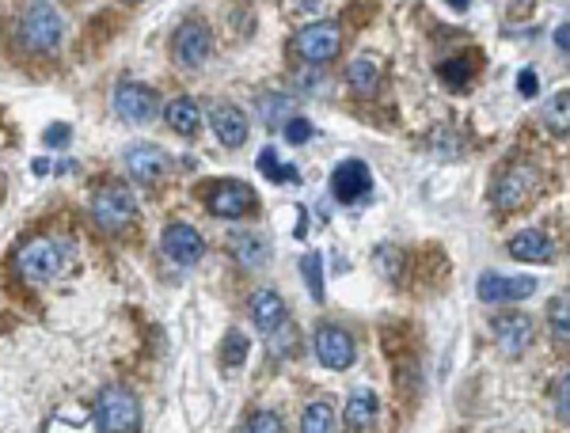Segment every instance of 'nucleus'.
Masks as SVG:
<instances>
[{
  "instance_id": "obj_1",
  "label": "nucleus",
  "mask_w": 570,
  "mask_h": 433,
  "mask_svg": "<svg viewBox=\"0 0 570 433\" xmlns=\"http://www.w3.org/2000/svg\"><path fill=\"white\" fill-rule=\"evenodd\" d=\"M65 38V19L50 0H35L19 19V42L31 54H54Z\"/></svg>"
},
{
  "instance_id": "obj_2",
  "label": "nucleus",
  "mask_w": 570,
  "mask_h": 433,
  "mask_svg": "<svg viewBox=\"0 0 570 433\" xmlns=\"http://www.w3.org/2000/svg\"><path fill=\"white\" fill-rule=\"evenodd\" d=\"M95 426L103 433H133L141 426V403L130 388L111 384L95 399Z\"/></svg>"
},
{
  "instance_id": "obj_3",
  "label": "nucleus",
  "mask_w": 570,
  "mask_h": 433,
  "mask_svg": "<svg viewBox=\"0 0 570 433\" xmlns=\"http://www.w3.org/2000/svg\"><path fill=\"white\" fill-rule=\"evenodd\" d=\"M61 266H65V247L50 240V236H38V240H31V244H23L16 251V274L31 285L54 282L61 274Z\"/></svg>"
},
{
  "instance_id": "obj_4",
  "label": "nucleus",
  "mask_w": 570,
  "mask_h": 433,
  "mask_svg": "<svg viewBox=\"0 0 570 433\" xmlns=\"http://www.w3.org/2000/svg\"><path fill=\"white\" fill-rule=\"evenodd\" d=\"M540 187V171L525 164V160H513L506 168L494 175V190H491V202L498 213H513L529 202L532 194Z\"/></svg>"
},
{
  "instance_id": "obj_5",
  "label": "nucleus",
  "mask_w": 570,
  "mask_h": 433,
  "mask_svg": "<svg viewBox=\"0 0 570 433\" xmlns=\"http://www.w3.org/2000/svg\"><path fill=\"white\" fill-rule=\"evenodd\" d=\"M137 217V198H133L130 187H122V183H107V187H99L92 194V221L99 228H107V232H118V228H126Z\"/></svg>"
},
{
  "instance_id": "obj_6",
  "label": "nucleus",
  "mask_w": 570,
  "mask_h": 433,
  "mask_svg": "<svg viewBox=\"0 0 570 433\" xmlns=\"http://www.w3.org/2000/svg\"><path fill=\"white\" fill-rule=\"evenodd\" d=\"M209 54H213V31H209L206 19L179 23V31L171 38V61L179 69H202Z\"/></svg>"
},
{
  "instance_id": "obj_7",
  "label": "nucleus",
  "mask_w": 570,
  "mask_h": 433,
  "mask_svg": "<svg viewBox=\"0 0 570 433\" xmlns=\"http://www.w3.org/2000/svg\"><path fill=\"white\" fill-rule=\"evenodd\" d=\"M293 50L308 65H323V61H335L342 50V27L323 19V23H308L301 35L293 38Z\"/></svg>"
},
{
  "instance_id": "obj_8",
  "label": "nucleus",
  "mask_w": 570,
  "mask_h": 433,
  "mask_svg": "<svg viewBox=\"0 0 570 433\" xmlns=\"http://www.w3.org/2000/svg\"><path fill=\"white\" fill-rule=\"evenodd\" d=\"M160 111V95L152 92L149 84H137V80H122L114 88V114L122 122H149Z\"/></svg>"
},
{
  "instance_id": "obj_9",
  "label": "nucleus",
  "mask_w": 570,
  "mask_h": 433,
  "mask_svg": "<svg viewBox=\"0 0 570 433\" xmlns=\"http://www.w3.org/2000/svg\"><path fill=\"white\" fill-rule=\"evenodd\" d=\"M206 206L213 217H225V221H240L255 209V190L236 183V179H225V183H213L206 194Z\"/></svg>"
},
{
  "instance_id": "obj_10",
  "label": "nucleus",
  "mask_w": 570,
  "mask_h": 433,
  "mask_svg": "<svg viewBox=\"0 0 570 433\" xmlns=\"http://www.w3.org/2000/svg\"><path fill=\"white\" fill-rule=\"evenodd\" d=\"M475 293L483 304H513L525 301L536 293V278H510V274H494L487 270L479 282H475Z\"/></svg>"
},
{
  "instance_id": "obj_11",
  "label": "nucleus",
  "mask_w": 570,
  "mask_h": 433,
  "mask_svg": "<svg viewBox=\"0 0 570 433\" xmlns=\"http://www.w3.org/2000/svg\"><path fill=\"white\" fill-rule=\"evenodd\" d=\"M316 358H320L323 369H335V373H342V369H350L354 365V358H358V346H354V339H350V331H342V327H320L316 331Z\"/></svg>"
},
{
  "instance_id": "obj_12",
  "label": "nucleus",
  "mask_w": 570,
  "mask_h": 433,
  "mask_svg": "<svg viewBox=\"0 0 570 433\" xmlns=\"http://www.w3.org/2000/svg\"><path fill=\"white\" fill-rule=\"evenodd\" d=\"M331 194L339 198L342 206H354L361 198L373 194V171L365 168L361 160H342L335 175H331Z\"/></svg>"
},
{
  "instance_id": "obj_13",
  "label": "nucleus",
  "mask_w": 570,
  "mask_h": 433,
  "mask_svg": "<svg viewBox=\"0 0 570 433\" xmlns=\"http://www.w3.org/2000/svg\"><path fill=\"white\" fill-rule=\"evenodd\" d=\"M160 247H164V255H168L175 266H190L202 259V251H206V240H202V232L190 225H168L164 228V240H160Z\"/></svg>"
},
{
  "instance_id": "obj_14",
  "label": "nucleus",
  "mask_w": 570,
  "mask_h": 433,
  "mask_svg": "<svg viewBox=\"0 0 570 433\" xmlns=\"http://www.w3.org/2000/svg\"><path fill=\"white\" fill-rule=\"evenodd\" d=\"M126 168H130V175L137 183H160L168 175V152L160 149V145H149V141L130 145L126 149Z\"/></svg>"
},
{
  "instance_id": "obj_15",
  "label": "nucleus",
  "mask_w": 570,
  "mask_h": 433,
  "mask_svg": "<svg viewBox=\"0 0 570 433\" xmlns=\"http://www.w3.org/2000/svg\"><path fill=\"white\" fill-rule=\"evenodd\" d=\"M494 342H498V350L502 354H525L532 342V320L525 312H502L498 320H494Z\"/></svg>"
},
{
  "instance_id": "obj_16",
  "label": "nucleus",
  "mask_w": 570,
  "mask_h": 433,
  "mask_svg": "<svg viewBox=\"0 0 570 433\" xmlns=\"http://www.w3.org/2000/svg\"><path fill=\"white\" fill-rule=\"evenodd\" d=\"M247 114L236 107V103H217L213 107V133H217V141L225 145V149H240L247 141Z\"/></svg>"
},
{
  "instance_id": "obj_17",
  "label": "nucleus",
  "mask_w": 570,
  "mask_h": 433,
  "mask_svg": "<svg viewBox=\"0 0 570 433\" xmlns=\"http://www.w3.org/2000/svg\"><path fill=\"white\" fill-rule=\"evenodd\" d=\"M510 255L517 263H551L555 259V240L540 228H525L510 240Z\"/></svg>"
},
{
  "instance_id": "obj_18",
  "label": "nucleus",
  "mask_w": 570,
  "mask_h": 433,
  "mask_svg": "<svg viewBox=\"0 0 570 433\" xmlns=\"http://www.w3.org/2000/svg\"><path fill=\"white\" fill-rule=\"evenodd\" d=\"M251 320L259 331H278L285 323V301L282 293H274V289H259V293H251Z\"/></svg>"
},
{
  "instance_id": "obj_19",
  "label": "nucleus",
  "mask_w": 570,
  "mask_h": 433,
  "mask_svg": "<svg viewBox=\"0 0 570 433\" xmlns=\"http://www.w3.org/2000/svg\"><path fill=\"white\" fill-rule=\"evenodd\" d=\"M164 118H168V126L179 133V137H194L198 126H202V111H198V103H194L190 95L171 99L168 107H164Z\"/></svg>"
},
{
  "instance_id": "obj_20",
  "label": "nucleus",
  "mask_w": 570,
  "mask_h": 433,
  "mask_svg": "<svg viewBox=\"0 0 570 433\" xmlns=\"http://www.w3.org/2000/svg\"><path fill=\"white\" fill-rule=\"evenodd\" d=\"M380 403L373 392H354V396L346 399V411H342V418H346V426H354V430H369L373 426V418H377Z\"/></svg>"
},
{
  "instance_id": "obj_21",
  "label": "nucleus",
  "mask_w": 570,
  "mask_h": 433,
  "mask_svg": "<svg viewBox=\"0 0 570 433\" xmlns=\"http://www.w3.org/2000/svg\"><path fill=\"white\" fill-rule=\"evenodd\" d=\"M42 433H99V430H95V422L88 418L84 407H65V411H57V415L46 422Z\"/></svg>"
},
{
  "instance_id": "obj_22",
  "label": "nucleus",
  "mask_w": 570,
  "mask_h": 433,
  "mask_svg": "<svg viewBox=\"0 0 570 433\" xmlns=\"http://www.w3.org/2000/svg\"><path fill=\"white\" fill-rule=\"evenodd\" d=\"M346 84H350L358 95H373L380 84V65L373 57H358V61L346 69Z\"/></svg>"
},
{
  "instance_id": "obj_23",
  "label": "nucleus",
  "mask_w": 570,
  "mask_h": 433,
  "mask_svg": "<svg viewBox=\"0 0 570 433\" xmlns=\"http://www.w3.org/2000/svg\"><path fill=\"white\" fill-rule=\"evenodd\" d=\"M232 255H236L240 266H247V270H259V266H266V259H270V251H266V244L259 236H236V240H232Z\"/></svg>"
},
{
  "instance_id": "obj_24",
  "label": "nucleus",
  "mask_w": 570,
  "mask_h": 433,
  "mask_svg": "<svg viewBox=\"0 0 570 433\" xmlns=\"http://www.w3.org/2000/svg\"><path fill=\"white\" fill-rule=\"evenodd\" d=\"M339 430V418L331 411V403H312L301 418V433H335Z\"/></svg>"
},
{
  "instance_id": "obj_25",
  "label": "nucleus",
  "mask_w": 570,
  "mask_h": 433,
  "mask_svg": "<svg viewBox=\"0 0 570 433\" xmlns=\"http://www.w3.org/2000/svg\"><path fill=\"white\" fill-rule=\"evenodd\" d=\"M247 350H251V339H244L240 331H228L225 342H221V365L225 369H240L247 361Z\"/></svg>"
},
{
  "instance_id": "obj_26",
  "label": "nucleus",
  "mask_w": 570,
  "mask_h": 433,
  "mask_svg": "<svg viewBox=\"0 0 570 433\" xmlns=\"http://www.w3.org/2000/svg\"><path fill=\"white\" fill-rule=\"evenodd\" d=\"M259 171H263L266 179H274V183H297V179H301V175H297V168L282 164L274 149H263V156H259Z\"/></svg>"
},
{
  "instance_id": "obj_27",
  "label": "nucleus",
  "mask_w": 570,
  "mask_h": 433,
  "mask_svg": "<svg viewBox=\"0 0 570 433\" xmlns=\"http://www.w3.org/2000/svg\"><path fill=\"white\" fill-rule=\"evenodd\" d=\"M301 274H304V282H308V289H312V297L323 301V259H320V251H308V255H304Z\"/></svg>"
},
{
  "instance_id": "obj_28",
  "label": "nucleus",
  "mask_w": 570,
  "mask_h": 433,
  "mask_svg": "<svg viewBox=\"0 0 570 433\" xmlns=\"http://www.w3.org/2000/svg\"><path fill=\"white\" fill-rule=\"evenodd\" d=\"M567 107H570L567 92H559V95H555V99H551V103H548V111H544V118H548V126H551V130H555V133H559V137L567 133Z\"/></svg>"
},
{
  "instance_id": "obj_29",
  "label": "nucleus",
  "mask_w": 570,
  "mask_h": 433,
  "mask_svg": "<svg viewBox=\"0 0 570 433\" xmlns=\"http://www.w3.org/2000/svg\"><path fill=\"white\" fill-rule=\"evenodd\" d=\"M244 433H285V426L274 411H255V415L247 418Z\"/></svg>"
},
{
  "instance_id": "obj_30",
  "label": "nucleus",
  "mask_w": 570,
  "mask_h": 433,
  "mask_svg": "<svg viewBox=\"0 0 570 433\" xmlns=\"http://www.w3.org/2000/svg\"><path fill=\"white\" fill-rule=\"evenodd\" d=\"M437 73H441V80H445V84H453V88H460V84H468V80H472V65L456 57V61H445V65H441Z\"/></svg>"
},
{
  "instance_id": "obj_31",
  "label": "nucleus",
  "mask_w": 570,
  "mask_h": 433,
  "mask_svg": "<svg viewBox=\"0 0 570 433\" xmlns=\"http://www.w3.org/2000/svg\"><path fill=\"white\" fill-rule=\"evenodd\" d=\"M285 114H289V99H282V95H263V118L270 126H282Z\"/></svg>"
},
{
  "instance_id": "obj_32",
  "label": "nucleus",
  "mask_w": 570,
  "mask_h": 433,
  "mask_svg": "<svg viewBox=\"0 0 570 433\" xmlns=\"http://www.w3.org/2000/svg\"><path fill=\"white\" fill-rule=\"evenodd\" d=\"M551 331H555V339L567 342V297H559V301H551Z\"/></svg>"
},
{
  "instance_id": "obj_33",
  "label": "nucleus",
  "mask_w": 570,
  "mask_h": 433,
  "mask_svg": "<svg viewBox=\"0 0 570 433\" xmlns=\"http://www.w3.org/2000/svg\"><path fill=\"white\" fill-rule=\"evenodd\" d=\"M312 137V122H304V118H289L285 122V141L289 145H304Z\"/></svg>"
},
{
  "instance_id": "obj_34",
  "label": "nucleus",
  "mask_w": 570,
  "mask_h": 433,
  "mask_svg": "<svg viewBox=\"0 0 570 433\" xmlns=\"http://www.w3.org/2000/svg\"><path fill=\"white\" fill-rule=\"evenodd\" d=\"M42 141H46L50 149H61V145H69V141H73V130H69L65 122H57L54 130H46V137H42Z\"/></svg>"
},
{
  "instance_id": "obj_35",
  "label": "nucleus",
  "mask_w": 570,
  "mask_h": 433,
  "mask_svg": "<svg viewBox=\"0 0 570 433\" xmlns=\"http://www.w3.org/2000/svg\"><path fill=\"white\" fill-rule=\"evenodd\" d=\"M517 92H521V95H536V92H540V80H536V73H532V69H525V73L517 76Z\"/></svg>"
},
{
  "instance_id": "obj_36",
  "label": "nucleus",
  "mask_w": 570,
  "mask_h": 433,
  "mask_svg": "<svg viewBox=\"0 0 570 433\" xmlns=\"http://www.w3.org/2000/svg\"><path fill=\"white\" fill-rule=\"evenodd\" d=\"M567 388H570V380L559 377V418H563V422H567Z\"/></svg>"
},
{
  "instance_id": "obj_37",
  "label": "nucleus",
  "mask_w": 570,
  "mask_h": 433,
  "mask_svg": "<svg viewBox=\"0 0 570 433\" xmlns=\"http://www.w3.org/2000/svg\"><path fill=\"white\" fill-rule=\"evenodd\" d=\"M555 46H559V54L567 57V23H559V31H555Z\"/></svg>"
},
{
  "instance_id": "obj_38",
  "label": "nucleus",
  "mask_w": 570,
  "mask_h": 433,
  "mask_svg": "<svg viewBox=\"0 0 570 433\" xmlns=\"http://www.w3.org/2000/svg\"><path fill=\"white\" fill-rule=\"evenodd\" d=\"M445 4H449V8H456V12H464V8L472 4V0H445Z\"/></svg>"
}]
</instances>
